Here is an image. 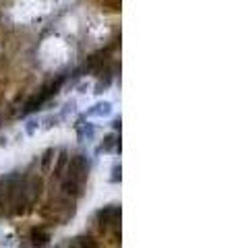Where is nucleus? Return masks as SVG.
<instances>
[{
    "label": "nucleus",
    "instance_id": "7",
    "mask_svg": "<svg viewBox=\"0 0 236 248\" xmlns=\"http://www.w3.org/2000/svg\"><path fill=\"white\" fill-rule=\"evenodd\" d=\"M29 240H31V248H46L52 240L50 230L46 226H35L29 232Z\"/></svg>",
    "mask_w": 236,
    "mask_h": 248
},
{
    "label": "nucleus",
    "instance_id": "2",
    "mask_svg": "<svg viewBox=\"0 0 236 248\" xmlns=\"http://www.w3.org/2000/svg\"><path fill=\"white\" fill-rule=\"evenodd\" d=\"M42 215L54 226H63L66 219H71L75 215V201L66 197H56L42 209Z\"/></svg>",
    "mask_w": 236,
    "mask_h": 248
},
{
    "label": "nucleus",
    "instance_id": "18",
    "mask_svg": "<svg viewBox=\"0 0 236 248\" xmlns=\"http://www.w3.org/2000/svg\"><path fill=\"white\" fill-rule=\"evenodd\" d=\"M120 124H123V122H120V118H114V122H112V128H120Z\"/></svg>",
    "mask_w": 236,
    "mask_h": 248
},
{
    "label": "nucleus",
    "instance_id": "11",
    "mask_svg": "<svg viewBox=\"0 0 236 248\" xmlns=\"http://www.w3.org/2000/svg\"><path fill=\"white\" fill-rule=\"evenodd\" d=\"M83 120H85V118L81 116V118L77 120V124H75V128H77V139H79V141H91L94 135H95V126H94V124H89V122L85 124Z\"/></svg>",
    "mask_w": 236,
    "mask_h": 248
},
{
    "label": "nucleus",
    "instance_id": "20",
    "mask_svg": "<svg viewBox=\"0 0 236 248\" xmlns=\"http://www.w3.org/2000/svg\"><path fill=\"white\" fill-rule=\"evenodd\" d=\"M54 248H60V246H54Z\"/></svg>",
    "mask_w": 236,
    "mask_h": 248
},
{
    "label": "nucleus",
    "instance_id": "12",
    "mask_svg": "<svg viewBox=\"0 0 236 248\" xmlns=\"http://www.w3.org/2000/svg\"><path fill=\"white\" fill-rule=\"evenodd\" d=\"M56 153H58V149H54V147H48V149L42 153V157H40V168H42L44 174H50V172H52V166H54Z\"/></svg>",
    "mask_w": 236,
    "mask_h": 248
},
{
    "label": "nucleus",
    "instance_id": "13",
    "mask_svg": "<svg viewBox=\"0 0 236 248\" xmlns=\"http://www.w3.org/2000/svg\"><path fill=\"white\" fill-rule=\"evenodd\" d=\"M68 248H100V246H97V240L91 236H75Z\"/></svg>",
    "mask_w": 236,
    "mask_h": 248
},
{
    "label": "nucleus",
    "instance_id": "15",
    "mask_svg": "<svg viewBox=\"0 0 236 248\" xmlns=\"http://www.w3.org/2000/svg\"><path fill=\"white\" fill-rule=\"evenodd\" d=\"M120 180H123V166H120V164H114V166H112L110 182H112V184H118Z\"/></svg>",
    "mask_w": 236,
    "mask_h": 248
},
{
    "label": "nucleus",
    "instance_id": "4",
    "mask_svg": "<svg viewBox=\"0 0 236 248\" xmlns=\"http://www.w3.org/2000/svg\"><path fill=\"white\" fill-rule=\"evenodd\" d=\"M95 221L100 226L102 232H110L118 228L120 221V205H104L102 209H97Z\"/></svg>",
    "mask_w": 236,
    "mask_h": 248
},
{
    "label": "nucleus",
    "instance_id": "10",
    "mask_svg": "<svg viewBox=\"0 0 236 248\" xmlns=\"http://www.w3.org/2000/svg\"><path fill=\"white\" fill-rule=\"evenodd\" d=\"M112 114V104L110 102H97L95 106H91L89 110L83 114V118H104V116H110Z\"/></svg>",
    "mask_w": 236,
    "mask_h": 248
},
{
    "label": "nucleus",
    "instance_id": "16",
    "mask_svg": "<svg viewBox=\"0 0 236 248\" xmlns=\"http://www.w3.org/2000/svg\"><path fill=\"white\" fill-rule=\"evenodd\" d=\"M63 120V116L60 114H54V116H48V118L44 120V128H52V126H56V124Z\"/></svg>",
    "mask_w": 236,
    "mask_h": 248
},
{
    "label": "nucleus",
    "instance_id": "5",
    "mask_svg": "<svg viewBox=\"0 0 236 248\" xmlns=\"http://www.w3.org/2000/svg\"><path fill=\"white\" fill-rule=\"evenodd\" d=\"M44 190V182L37 174H23V195L29 207H33L37 203V199L42 197Z\"/></svg>",
    "mask_w": 236,
    "mask_h": 248
},
{
    "label": "nucleus",
    "instance_id": "3",
    "mask_svg": "<svg viewBox=\"0 0 236 248\" xmlns=\"http://www.w3.org/2000/svg\"><path fill=\"white\" fill-rule=\"evenodd\" d=\"M89 168H91V164H89L87 155L77 153V155H73V157H68V164H66V170H64L63 178L83 186L87 182V178H89Z\"/></svg>",
    "mask_w": 236,
    "mask_h": 248
},
{
    "label": "nucleus",
    "instance_id": "6",
    "mask_svg": "<svg viewBox=\"0 0 236 248\" xmlns=\"http://www.w3.org/2000/svg\"><path fill=\"white\" fill-rule=\"evenodd\" d=\"M64 81H66V75H58L56 79H52V81L46 83L44 87L35 93V95L42 99V104H48V99H52V97L56 95V93L60 91V87L64 85Z\"/></svg>",
    "mask_w": 236,
    "mask_h": 248
},
{
    "label": "nucleus",
    "instance_id": "8",
    "mask_svg": "<svg viewBox=\"0 0 236 248\" xmlns=\"http://www.w3.org/2000/svg\"><path fill=\"white\" fill-rule=\"evenodd\" d=\"M54 161H56V164L52 166V176H54L56 180H63L64 170H66V164H68V151H66V149H58Z\"/></svg>",
    "mask_w": 236,
    "mask_h": 248
},
{
    "label": "nucleus",
    "instance_id": "17",
    "mask_svg": "<svg viewBox=\"0 0 236 248\" xmlns=\"http://www.w3.org/2000/svg\"><path fill=\"white\" fill-rule=\"evenodd\" d=\"M37 124H40L37 120H29V122H27V126H25V133H27V135H33V133H35V128H37Z\"/></svg>",
    "mask_w": 236,
    "mask_h": 248
},
{
    "label": "nucleus",
    "instance_id": "1",
    "mask_svg": "<svg viewBox=\"0 0 236 248\" xmlns=\"http://www.w3.org/2000/svg\"><path fill=\"white\" fill-rule=\"evenodd\" d=\"M0 199H2V207L11 215H25L29 211V205L23 195V174L21 172H9L0 180ZM2 209V213H4Z\"/></svg>",
    "mask_w": 236,
    "mask_h": 248
},
{
    "label": "nucleus",
    "instance_id": "19",
    "mask_svg": "<svg viewBox=\"0 0 236 248\" xmlns=\"http://www.w3.org/2000/svg\"><path fill=\"white\" fill-rule=\"evenodd\" d=\"M0 215H2V199H0Z\"/></svg>",
    "mask_w": 236,
    "mask_h": 248
},
{
    "label": "nucleus",
    "instance_id": "14",
    "mask_svg": "<svg viewBox=\"0 0 236 248\" xmlns=\"http://www.w3.org/2000/svg\"><path fill=\"white\" fill-rule=\"evenodd\" d=\"M110 85H112V73L106 71V75H104V77H100V81L95 83V89H94V93H95V95H100V93H104L106 89L110 87Z\"/></svg>",
    "mask_w": 236,
    "mask_h": 248
},
{
    "label": "nucleus",
    "instance_id": "9",
    "mask_svg": "<svg viewBox=\"0 0 236 248\" xmlns=\"http://www.w3.org/2000/svg\"><path fill=\"white\" fill-rule=\"evenodd\" d=\"M120 149H123V147H120V137L114 135V133H110V135L104 137L102 145L97 147V153H110V151L120 153Z\"/></svg>",
    "mask_w": 236,
    "mask_h": 248
}]
</instances>
